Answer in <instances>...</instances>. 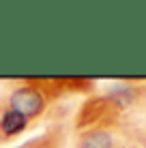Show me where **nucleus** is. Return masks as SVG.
<instances>
[{
  "mask_svg": "<svg viewBox=\"0 0 146 148\" xmlns=\"http://www.w3.org/2000/svg\"><path fill=\"white\" fill-rule=\"evenodd\" d=\"M75 148H142L120 122L77 131Z\"/></svg>",
  "mask_w": 146,
  "mask_h": 148,
  "instance_id": "obj_1",
  "label": "nucleus"
},
{
  "mask_svg": "<svg viewBox=\"0 0 146 148\" xmlns=\"http://www.w3.org/2000/svg\"><path fill=\"white\" fill-rule=\"evenodd\" d=\"M101 97L108 103L110 112L120 122V118L131 114L146 99V84H142V82H129V79L127 82H114V84H110L101 92Z\"/></svg>",
  "mask_w": 146,
  "mask_h": 148,
  "instance_id": "obj_2",
  "label": "nucleus"
},
{
  "mask_svg": "<svg viewBox=\"0 0 146 148\" xmlns=\"http://www.w3.org/2000/svg\"><path fill=\"white\" fill-rule=\"evenodd\" d=\"M28 129H30V120L24 114L7 108V105L0 110V144L24 135Z\"/></svg>",
  "mask_w": 146,
  "mask_h": 148,
  "instance_id": "obj_3",
  "label": "nucleus"
},
{
  "mask_svg": "<svg viewBox=\"0 0 146 148\" xmlns=\"http://www.w3.org/2000/svg\"><path fill=\"white\" fill-rule=\"evenodd\" d=\"M15 148H60V133H58V129L45 131L43 135L30 137V140H26L24 144L15 146Z\"/></svg>",
  "mask_w": 146,
  "mask_h": 148,
  "instance_id": "obj_4",
  "label": "nucleus"
}]
</instances>
